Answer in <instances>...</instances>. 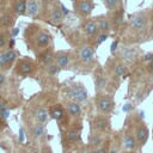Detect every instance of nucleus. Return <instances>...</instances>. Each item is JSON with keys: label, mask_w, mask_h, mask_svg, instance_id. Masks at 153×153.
I'll use <instances>...</instances> for the list:
<instances>
[{"label": "nucleus", "mask_w": 153, "mask_h": 153, "mask_svg": "<svg viewBox=\"0 0 153 153\" xmlns=\"http://www.w3.org/2000/svg\"><path fill=\"white\" fill-rule=\"evenodd\" d=\"M149 137V130L145 124H139L135 129V139L140 146H143Z\"/></svg>", "instance_id": "10"}, {"label": "nucleus", "mask_w": 153, "mask_h": 153, "mask_svg": "<svg viewBox=\"0 0 153 153\" xmlns=\"http://www.w3.org/2000/svg\"><path fill=\"white\" fill-rule=\"evenodd\" d=\"M18 153H31V152H30L29 149H20Z\"/></svg>", "instance_id": "40"}, {"label": "nucleus", "mask_w": 153, "mask_h": 153, "mask_svg": "<svg viewBox=\"0 0 153 153\" xmlns=\"http://www.w3.org/2000/svg\"><path fill=\"white\" fill-rule=\"evenodd\" d=\"M30 135L35 140H38V139L43 137L45 135V124L38 123V122H36L35 124H32L31 128H30Z\"/></svg>", "instance_id": "15"}, {"label": "nucleus", "mask_w": 153, "mask_h": 153, "mask_svg": "<svg viewBox=\"0 0 153 153\" xmlns=\"http://www.w3.org/2000/svg\"><path fill=\"white\" fill-rule=\"evenodd\" d=\"M122 143H123V147H124L126 149H128V151H133V149H135L136 146H137L136 139H135V136L131 135V134H126V135L123 136Z\"/></svg>", "instance_id": "19"}, {"label": "nucleus", "mask_w": 153, "mask_h": 153, "mask_svg": "<svg viewBox=\"0 0 153 153\" xmlns=\"http://www.w3.org/2000/svg\"><path fill=\"white\" fill-rule=\"evenodd\" d=\"M51 43V35L48 31L39 30L33 36V44L36 48L39 49H47V47Z\"/></svg>", "instance_id": "5"}, {"label": "nucleus", "mask_w": 153, "mask_h": 153, "mask_svg": "<svg viewBox=\"0 0 153 153\" xmlns=\"http://www.w3.org/2000/svg\"><path fill=\"white\" fill-rule=\"evenodd\" d=\"M26 2L27 0H17L16 4H14V12L18 14V16H24L26 14Z\"/></svg>", "instance_id": "22"}, {"label": "nucleus", "mask_w": 153, "mask_h": 153, "mask_svg": "<svg viewBox=\"0 0 153 153\" xmlns=\"http://www.w3.org/2000/svg\"><path fill=\"white\" fill-rule=\"evenodd\" d=\"M66 111L72 117H79L82 112L81 103H78L74 100H67L66 102Z\"/></svg>", "instance_id": "11"}, {"label": "nucleus", "mask_w": 153, "mask_h": 153, "mask_svg": "<svg viewBox=\"0 0 153 153\" xmlns=\"http://www.w3.org/2000/svg\"><path fill=\"white\" fill-rule=\"evenodd\" d=\"M60 71H61V68H60L55 62L51 63V65H49V66H47V73H48L49 75H51V76L57 75Z\"/></svg>", "instance_id": "29"}, {"label": "nucleus", "mask_w": 153, "mask_h": 153, "mask_svg": "<svg viewBox=\"0 0 153 153\" xmlns=\"http://www.w3.org/2000/svg\"><path fill=\"white\" fill-rule=\"evenodd\" d=\"M63 18H65V16L62 14V12H61V10H60V8L55 7V8L51 11V14H50V20H51L53 23L60 24V23L63 20Z\"/></svg>", "instance_id": "24"}, {"label": "nucleus", "mask_w": 153, "mask_h": 153, "mask_svg": "<svg viewBox=\"0 0 153 153\" xmlns=\"http://www.w3.org/2000/svg\"><path fill=\"white\" fill-rule=\"evenodd\" d=\"M39 11V1L38 0H27L26 2V14L30 17H35Z\"/></svg>", "instance_id": "20"}, {"label": "nucleus", "mask_w": 153, "mask_h": 153, "mask_svg": "<svg viewBox=\"0 0 153 153\" xmlns=\"http://www.w3.org/2000/svg\"><path fill=\"white\" fill-rule=\"evenodd\" d=\"M122 22V16L121 14H118V16H116V17H114V23L117 25V24H120Z\"/></svg>", "instance_id": "38"}, {"label": "nucleus", "mask_w": 153, "mask_h": 153, "mask_svg": "<svg viewBox=\"0 0 153 153\" xmlns=\"http://www.w3.org/2000/svg\"><path fill=\"white\" fill-rule=\"evenodd\" d=\"M153 60V55L152 54H147V55H145V61H152Z\"/></svg>", "instance_id": "39"}, {"label": "nucleus", "mask_w": 153, "mask_h": 153, "mask_svg": "<svg viewBox=\"0 0 153 153\" xmlns=\"http://www.w3.org/2000/svg\"><path fill=\"white\" fill-rule=\"evenodd\" d=\"M82 31L87 36V37H92L94 35H97V32L99 31L98 30V24L96 20H92V19H88L82 25Z\"/></svg>", "instance_id": "14"}, {"label": "nucleus", "mask_w": 153, "mask_h": 153, "mask_svg": "<svg viewBox=\"0 0 153 153\" xmlns=\"http://www.w3.org/2000/svg\"><path fill=\"white\" fill-rule=\"evenodd\" d=\"M146 26V17L143 14H136L131 18V27L135 31H142Z\"/></svg>", "instance_id": "17"}, {"label": "nucleus", "mask_w": 153, "mask_h": 153, "mask_svg": "<svg viewBox=\"0 0 153 153\" xmlns=\"http://www.w3.org/2000/svg\"><path fill=\"white\" fill-rule=\"evenodd\" d=\"M92 153H109L108 152V148L104 147V146H100V147H97L92 151Z\"/></svg>", "instance_id": "34"}, {"label": "nucleus", "mask_w": 153, "mask_h": 153, "mask_svg": "<svg viewBox=\"0 0 153 153\" xmlns=\"http://www.w3.org/2000/svg\"><path fill=\"white\" fill-rule=\"evenodd\" d=\"M81 141V129L80 128H71L68 130H66V133L63 134V142L69 143V145H74Z\"/></svg>", "instance_id": "9"}, {"label": "nucleus", "mask_w": 153, "mask_h": 153, "mask_svg": "<svg viewBox=\"0 0 153 153\" xmlns=\"http://www.w3.org/2000/svg\"><path fill=\"white\" fill-rule=\"evenodd\" d=\"M92 128L97 131V133H102V131H105L109 127H110V121L109 118L105 116V115H99V116H96L93 120H92Z\"/></svg>", "instance_id": "8"}, {"label": "nucleus", "mask_w": 153, "mask_h": 153, "mask_svg": "<svg viewBox=\"0 0 153 153\" xmlns=\"http://www.w3.org/2000/svg\"><path fill=\"white\" fill-rule=\"evenodd\" d=\"M122 59L126 60V61H133L134 57H135V50L133 48H124L122 50V54H121Z\"/></svg>", "instance_id": "27"}, {"label": "nucleus", "mask_w": 153, "mask_h": 153, "mask_svg": "<svg viewBox=\"0 0 153 153\" xmlns=\"http://www.w3.org/2000/svg\"><path fill=\"white\" fill-rule=\"evenodd\" d=\"M93 82H94V88H96V91L99 93L100 91H103V90L105 88L108 80H106V76H105L104 74H102V73H97V74H94Z\"/></svg>", "instance_id": "18"}, {"label": "nucleus", "mask_w": 153, "mask_h": 153, "mask_svg": "<svg viewBox=\"0 0 153 153\" xmlns=\"http://www.w3.org/2000/svg\"><path fill=\"white\" fill-rule=\"evenodd\" d=\"M18 59V53L14 49H7L0 51V71L8 69Z\"/></svg>", "instance_id": "3"}, {"label": "nucleus", "mask_w": 153, "mask_h": 153, "mask_svg": "<svg viewBox=\"0 0 153 153\" xmlns=\"http://www.w3.org/2000/svg\"><path fill=\"white\" fill-rule=\"evenodd\" d=\"M35 69V65L31 60L20 59L16 63V73L20 75H30Z\"/></svg>", "instance_id": "6"}, {"label": "nucleus", "mask_w": 153, "mask_h": 153, "mask_svg": "<svg viewBox=\"0 0 153 153\" xmlns=\"http://www.w3.org/2000/svg\"><path fill=\"white\" fill-rule=\"evenodd\" d=\"M49 111L47 110V108L44 106H37L35 110H33V118L36 122L38 123H43L45 124L48 121H49Z\"/></svg>", "instance_id": "13"}, {"label": "nucleus", "mask_w": 153, "mask_h": 153, "mask_svg": "<svg viewBox=\"0 0 153 153\" xmlns=\"http://www.w3.org/2000/svg\"><path fill=\"white\" fill-rule=\"evenodd\" d=\"M49 116L53 118V120H56V121H61L63 117H65V112L62 110L61 106H54L50 109L49 111Z\"/></svg>", "instance_id": "23"}, {"label": "nucleus", "mask_w": 153, "mask_h": 153, "mask_svg": "<svg viewBox=\"0 0 153 153\" xmlns=\"http://www.w3.org/2000/svg\"><path fill=\"white\" fill-rule=\"evenodd\" d=\"M41 153H53V149H51L50 146H44V147L42 148Z\"/></svg>", "instance_id": "37"}, {"label": "nucleus", "mask_w": 153, "mask_h": 153, "mask_svg": "<svg viewBox=\"0 0 153 153\" xmlns=\"http://www.w3.org/2000/svg\"><path fill=\"white\" fill-rule=\"evenodd\" d=\"M76 11L81 14V16H90L92 10H93V2L91 0H79L75 5Z\"/></svg>", "instance_id": "12"}, {"label": "nucleus", "mask_w": 153, "mask_h": 153, "mask_svg": "<svg viewBox=\"0 0 153 153\" xmlns=\"http://www.w3.org/2000/svg\"><path fill=\"white\" fill-rule=\"evenodd\" d=\"M88 143H90V146L93 147V148L100 147L102 143H103V137H102V135H100L99 133H97V131H96V133H92V134L90 135Z\"/></svg>", "instance_id": "21"}, {"label": "nucleus", "mask_w": 153, "mask_h": 153, "mask_svg": "<svg viewBox=\"0 0 153 153\" xmlns=\"http://www.w3.org/2000/svg\"><path fill=\"white\" fill-rule=\"evenodd\" d=\"M6 85V75L4 71H0V90H2Z\"/></svg>", "instance_id": "33"}, {"label": "nucleus", "mask_w": 153, "mask_h": 153, "mask_svg": "<svg viewBox=\"0 0 153 153\" xmlns=\"http://www.w3.org/2000/svg\"><path fill=\"white\" fill-rule=\"evenodd\" d=\"M71 54L68 51L65 50H60L57 53H55V63L61 68V69H67L71 66Z\"/></svg>", "instance_id": "7"}, {"label": "nucleus", "mask_w": 153, "mask_h": 153, "mask_svg": "<svg viewBox=\"0 0 153 153\" xmlns=\"http://www.w3.org/2000/svg\"><path fill=\"white\" fill-rule=\"evenodd\" d=\"M60 10H61V12H62V14H63L65 17H66V16H67V14L69 13L68 8H67V7L65 6V5H62V4H61V6H60Z\"/></svg>", "instance_id": "35"}, {"label": "nucleus", "mask_w": 153, "mask_h": 153, "mask_svg": "<svg viewBox=\"0 0 153 153\" xmlns=\"http://www.w3.org/2000/svg\"><path fill=\"white\" fill-rule=\"evenodd\" d=\"M7 44V38L4 32H0V50L4 49V47Z\"/></svg>", "instance_id": "31"}, {"label": "nucleus", "mask_w": 153, "mask_h": 153, "mask_svg": "<svg viewBox=\"0 0 153 153\" xmlns=\"http://www.w3.org/2000/svg\"><path fill=\"white\" fill-rule=\"evenodd\" d=\"M39 60H41V62L44 65V67H47V66H49V65H51V63L55 62V53L53 51L51 48H47V49H44V51L41 54Z\"/></svg>", "instance_id": "16"}, {"label": "nucleus", "mask_w": 153, "mask_h": 153, "mask_svg": "<svg viewBox=\"0 0 153 153\" xmlns=\"http://www.w3.org/2000/svg\"><path fill=\"white\" fill-rule=\"evenodd\" d=\"M109 37L108 33H104V32H100L99 36L97 37V44H102L104 41H106V38Z\"/></svg>", "instance_id": "32"}, {"label": "nucleus", "mask_w": 153, "mask_h": 153, "mask_svg": "<svg viewBox=\"0 0 153 153\" xmlns=\"http://www.w3.org/2000/svg\"><path fill=\"white\" fill-rule=\"evenodd\" d=\"M96 108L100 114L108 115L114 110L115 102L108 94H98L97 98H96Z\"/></svg>", "instance_id": "2"}, {"label": "nucleus", "mask_w": 153, "mask_h": 153, "mask_svg": "<svg viewBox=\"0 0 153 153\" xmlns=\"http://www.w3.org/2000/svg\"><path fill=\"white\" fill-rule=\"evenodd\" d=\"M118 2H120V0H104V5H105L109 10H111V11H114V10L117 8Z\"/></svg>", "instance_id": "30"}, {"label": "nucleus", "mask_w": 153, "mask_h": 153, "mask_svg": "<svg viewBox=\"0 0 153 153\" xmlns=\"http://www.w3.org/2000/svg\"><path fill=\"white\" fill-rule=\"evenodd\" d=\"M126 73H127V67L123 63H117L114 67V74L116 76H123Z\"/></svg>", "instance_id": "28"}, {"label": "nucleus", "mask_w": 153, "mask_h": 153, "mask_svg": "<svg viewBox=\"0 0 153 153\" xmlns=\"http://www.w3.org/2000/svg\"><path fill=\"white\" fill-rule=\"evenodd\" d=\"M78 59L84 65H91L94 60V49L88 44H84L78 48Z\"/></svg>", "instance_id": "4"}, {"label": "nucleus", "mask_w": 153, "mask_h": 153, "mask_svg": "<svg viewBox=\"0 0 153 153\" xmlns=\"http://www.w3.org/2000/svg\"><path fill=\"white\" fill-rule=\"evenodd\" d=\"M97 24H98V30H99L100 32L108 33V32L110 31V29H111L110 22H109V19H106V18H100V19L97 22Z\"/></svg>", "instance_id": "25"}, {"label": "nucleus", "mask_w": 153, "mask_h": 153, "mask_svg": "<svg viewBox=\"0 0 153 153\" xmlns=\"http://www.w3.org/2000/svg\"><path fill=\"white\" fill-rule=\"evenodd\" d=\"M151 29H152V32H153V24H152V27Z\"/></svg>", "instance_id": "42"}, {"label": "nucleus", "mask_w": 153, "mask_h": 153, "mask_svg": "<svg viewBox=\"0 0 153 153\" xmlns=\"http://www.w3.org/2000/svg\"><path fill=\"white\" fill-rule=\"evenodd\" d=\"M65 94L68 100H74L78 103H84L88 98V92L81 82H71L67 85L65 88Z\"/></svg>", "instance_id": "1"}, {"label": "nucleus", "mask_w": 153, "mask_h": 153, "mask_svg": "<svg viewBox=\"0 0 153 153\" xmlns=\"http://www.w3.org/2000/svg\"><path fill=\"white\" fill-rule=\"evenodd\" d=\"M149 67H151V69L153 71V60H152V61L149 62Z\"/></svg>", "instance_id": "41"}, {"label": "nucleus", "mask_w": 153, "mask_h": 153, "mask_svg": "<svg viewBox=\"0 0 153 153\" xmlns=\"http://www.w3.org/2000/svg\"><path fill=\"white\" fill-rule=\"evenodd\" d=\"M117 45H118V41H114V42L111 43L110 51H111V53H115V51H116V49H117Z\"/></svg>", "instance_id": "36"}, {"label": "nucleus", "mask_w": 153, "mask_h": 153, "mask_svg": "<svg viewBox=\"0 0 153 153\" xmlns=\"http://www.w3.org/2000/svg\"><path fill=\"white\" fill-rule=\"evenodd\" d=\"M10 116V109H8V105L7 103L0 98V118L1 120H7V117Z\"/></svg>", "instance_id": "26"}]
</instances>
